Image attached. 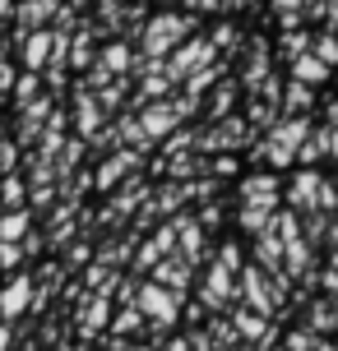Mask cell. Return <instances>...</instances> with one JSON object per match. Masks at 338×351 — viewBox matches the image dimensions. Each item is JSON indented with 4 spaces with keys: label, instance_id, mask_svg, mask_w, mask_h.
Returning <instances> with one entry per match:
<instances>
[{
    "label": "cell",
    "instance_id": "obj_1",
    "mask_svg": "<svg viewBox=\"0 0 338 351\" xmlns=\"http://www.w3.org/2000/svg\"><path fill=\"white\" fill-rule=\"evenodd\" d=\"M195 23H199L195 14H172V10L148 14V19H144V28H139V56H144V60H153V65H162L185 37H195Z\"/></svg>",
    "mask_w": 338,
    "mask_h": 351
},
{
    "label": "cell",
    "instance_id": "obj_2",
    "mask_svg": "<svg viewBox=\"0 0 338 351\" xmlns=\"http://www.w3.org/2000/svg\"><path fill=\"white\" fill-rule=\"evenodd\" d=\"M135 310L144 315V324H148V337H153V347L162 342V333L172 328L181 319V296H172V291H162L158 282H139V291H135Z\"/></svg>",
    "mask_w": 338,
    "mask_h": 351
},
{
    "label": "cell",
    "instance_id": "obj_3",
    "mask_svg": "<svg viewBox=\"0 0 338 351\" xmlns=\"http://www.w3.org/2000/svg\"><path fill=\"white\" fill-rule=\"evenodd\" d=\"M190 111H199V106H195V102H185V97L177 93V102L167 97V102H148V106H139V116H135V121H139L144 139H148L153 148H158V143L167 139V134H177V130H181V121H185Z\"/></svg>",
    "mask_w": 338,
    "mask_h": 351
},
{
    "label": "cell",
    "instance_id": "obj_4",
    "mask_svg": "<svg viewBox=\"0 0 338 351\" xmlns=\"http://www.w3.org/2000/svg\"><path fill=\"white\" fill-rule=\"evenodd\" d=\"M214 60H218V51L209 47V37H204V33H195V37H185V42H181L177 51H172L167 60H162V79H167V84L177 88V84H185L190 74L209 70Z\"/></svg>",
    "mask_w": 338,
    "mask_h": 351
},
{
    "label": "cell",
    "instance_id": "obj_5",
    "mask_svg": "<svg viewBox=\"0 0 338 351\" xmlns=\"http://www.w3.org/2000/svg\"><path fill=\"white\" fill-rule=\"evenodd\" d=\"M236 199H241V208H278L283 185H278L273 171H250L236 180Z\"/></svg>",
    "mask_w": 338,
    "mask_h": 351
},
{
    "label": "cell",
    "instance_id": "obj_6",
    "mask_svg": "<svg viewBox=\"0 0 338 351\" xmlns=\"http://www.w3.org/2000/svg\"><path fill=\"white\" fill-rule=\"evenodd\" d=\"M111 296H84L79 305H74V328H79V337L84 342H98V333L107 328V319H111Z\"/></svg>",
    "mask_w": 338,
    "mask_h": 351
},
{
    "label": "cell",
    "instance_id": "obj_7",
    "mask_svg": "<svg viewBox=\"0 0 338 351\" xmlns=\"http://www.w3.org/2000/svg\"><path fill=\"white\" fill-rule=\"evenodd\" d=\"M148 194H153V180H144V176H130V180H121V190H116V199L107 204V213H102V222L130 217L135 208H144V204H148Z\"/></svg>",
    "mask_w": 338,
    "mask_h": 351
},
{
    "label": "cell",
    "instance_id": "obj_8",
    "mask_svg": "<svg viewBox=\"0 0 338 351\" xmlns=\"http://www.w3.org/2000/svg\"><path fill=\"white\" fill-rule=\"evenodd\" d=\"M139 167H144L139 153L116 148V153H107V158H102V167H98V176H93V185H98V190H116V185H121V180H130Z\"/></svg>",
    "mask_w": 338,
    "mask_h": 351
},
{
    "label": "cell",
    "instance_id": "obj_9",
    "mask_svg": "<svg viewBox=\"0 0 338 351\" xmlns=\"http://www.w3.org/2000/svg\"><path fill=\"white\" fill-rule=\"evenodd\" d=\"M28 305H33V278L28 273H10L5 287H0V319L14 324L19 315H28Z\"/></svg>",
    "mask_w": 338,
    "mask_h": 351
},
{
    "label": "cell",
    "instance_id": "obj_10",
    "mask_svg": "<svg viewBox=\"0 0 338 351\" xmlns=\"http://www.w3.org/2000/svg\"><path fill=\"white\" fill-rule=\"evenodd\" d=\"M148 282H158L162 291H172V296H181V300H185L190 282H195V268H185V263H181L177 254H172V259H158V263H153Z\"/></svg>",
    "mask_w": 338,
    "mask_h": 351
},
{
    "label": "cell",
    "instance_id": "obj_11",
    "mask_svg": "<svg viewBox=\"0 0 338 351\" xmlns=\"http://www.w3.org/2000/svg\"><path fill=\"white\" fill-rule=\"evenodd\" d=\"M320 185H324V171H297L292 176V185H287V208L297 213H315V194H320Z\"/></svg>",
    "mask_w": 338,
    "mask_h": 351
},
{
    "label": "cell",
    "instance_id": "obj_12",
    "mask_svg": "<svg viewBox=\"0 0 338 351\" xmlns=\"http://www.w3.org/2000/svg\"><path fill=\"white\" fill-rule=\"evenodd\" d=\"M70 116H74V130H79L84 143L102 130V111H98V102H93V93H84L79 84H74V93H70Z\"/></svg>",
    "mask_w": 338,
    "mask_h": 351
},
{
    "label": "cell",
    "instance_id": "obj_13",
    "mask_svg": "<svg viewBox=\"0 0 338 351\" xmlns=\"http://www.w3.org/2000/svg\"><path fill=\"white\" fill-rule=\"evenodd\" d=\"M311 130H315V121H311V116H283V121L269 130V143H273V148H287V153L297 158V148L306 143V134H311Z\"/></svg>",
    "mask_w": 338,
    "mask_h": 351
},
{
    "label": "cell",
    "instance_id": "obj_14",
    "mask_svg": "<svg viewBox=\"0 0 338 351\" xmlns=\"http://www.w3.org/2000/svg\"><path fill=\"white\" fill-rule=\"evenodd\" d=\"M98 70H107L111 79H130V65H135V51H130V42H107V47H98V60H93Z\"/></svg>",
    "mask_w": 338,
    "mask_h": 351
},
{
    "label": "cell",
    "instance_id": "obj_15",
    "mask_svg": "<svg viewBox=\"0 0 338 351\" xmlns=\"http://www.w3.org/2000/svg\"><path fill=\"white\" fill-rule=\"evenodd\" d=\"M19 56H23V74H42V70H47V56H52V28L28 33V37H23V47H19Z\"/></svg>",
    "mask_w": 338,
    "mask_h": 351
},
{
    "label": "cell",
    "instance_id": "obj_16",
    "mask_svg": "<svg viewBox=\"0 0 338 351\" xmlns=\"http://www.w3.org/2000/svg\"><path fill=\"white\" fill-rule=\"evenodd\" d=\"M255 268H260V273H283V241H278V236H269V231H260V236H255Z\"/></svg>",
    "mask_w": 338,
    "mask_h": 351
},
{
    "label": "cell",
    "instance_id": "obj_17",
    "mask_svg": "<svg viewBox=\"0 0 338 351\" xmlns=\"http://www.w3.org/2000/svg\"><path fill=\"white\" fill-rule=\"evenodd\" d=\"M232 328H236V337H241V347H260V342H264L269 337V328H273V324H269V319H260V315H250V310H232Z\"/></svg>",
    "mask_w": 338,
    "mask_h": 351
},
{
    "label": "cell",
    "instance_id": "obj_18",
    "mask_svg": "<svg viewBox=\"0 0 338 351\" xmlns=\"http://www.w3.org/2000/svg\"><path fill=\"white\" fill-rule=\"evenodd\" d=\"M311 106H315V88L287 79L283 93H278V111H283V116H311Z\"/></svg>",
    "mask_w": 338,
    "mask_h": 351
},
{
    "label": "cell",
    "instance_id": "obj_19",
    "mask_svg": "<svg viewBox=\"0 0 338 351\" xmlns=\"http://www.w3.org/2000/svg\"><path fill=\"white\" fill-rule=\"evenodd\" d=\"M236 79H223V84H214V93H209V106H204V116H209V125L218 121H227L232 116V106H236Z\"/></svg>",
    "mask_w": 338,
    "mask_h": 351
},
{
    "label": "cell",
    "instance_id": "obj_20",
    "mask_svg": "<svg viewBox=\"0 0 338 351\" xmlns=\"http://www.w3.org/2000/svg\"><path fill=\"white\" fill-rule=\"evenodd\" d=\"M311 263H315V250L306 245V241H287L283 245V278L287 282H297L311 273Z\"/></svg>",
    "mask_w": 338,
    "mask_h": 351
},
{
    "label": "cell",
    "instance_id": "obj_21",
    "mask_svg": "<svg viewBox=\"0 0 338 351\" xmlns=\"http://www.w3.org/2000/svg\"><path fill=\"white\" fill-rule=\"evenodd\" d=\"M329 139H334V130H324V125H315V130L306 134V143L297 148V162H302L306 171H315V162L329 158Z\"/></svg>",
    "mask_w": 338,
    "mask_h": 351
},
{
    "label": "cell",
    "instance_id": "obj_22",
    "mask_svg": "<svg viewBox=\"0 0 338 351\" xmlns=\"http://www.w3.org/2000/svg\"><path fill=\"white\" fill-rule=\"evenodd\" d=\"M60 287H65V268H60V263H47V268L33 278V305H28V310H42Z\"/></svg>",
    "mask_w": 338,
    "mask_h": 351
},
{
    "label": "cell",
    "instance_id": "obj_23",
    "mask_svg": "<svg viewBox=\"0 0 338 351\" xmlns=\"http://www.w3.org/2000/svg\"><path fill=\"white\" fill-rule=\"evenodd\" d=\"M93 60H98V47H93V33H89V23H84V33H74L70 37V51H65V65L79 74H89L93 70Z\"/></svg>",
    "mask_w": 338,
    "mask_h": 351
},
{
    "label": "cell",
    "instance_id": "obj_24",
    "mask_svg": "<svg viewBox=\"0 0 338 351\" xmlns=\"http://www.w3.org/2000/svg\"><path fill=\"white\" fill-rule=\"evenodd\" d=\"M56 10L60 5H52V0H33V5H14V19L23 33H42V23H52Z\"/></svg>",
    "mask_w": 338,
    "mask_h": 351
},
{
    "label": "cell",
    "instance_id": "obj_25",
    "mask_svg": "<svg viewBox=\"0 0 338 351\" xmlns=\"http://www.w3.org/2000/svg\"><path fill=\"white\" fill-rule=\"evenodd\" d=\"M287 74H292V84L320 88V84H324V79H329V74H334V70H324L320 60H315V56L306 51V56H297V60H287Z\"/></svg>",
    "mask_w": 338,
    "mask_h": 351
},
{
    "label": "cell",
    "instance_id": "obj_26",
    "mask_svg": "<svg viewBox=\"0 0 338 351\" xmlns=\"http://www.w3.org/2000/svg\"><path fill=\"white\" fill-rule=\"evenodd\" d=\"M306 333H338V300H311V319H306Z\"/></svg>",
    "mask_w": 338,
    "mask_h": 351
},
{
    "label": "cell",
    "instance_id": "obj_27",
    "mask_svg": "<svg viewBox=\"0 0 338 351\" xmlns=\"http://www.w3.org/2000/svg\"><path fill=\"white\" fill-rule=\"evenodd\" d=\"M28 231H33V213H28V208L0 213V245H19Z\"/></svg>",
    "mask_w": 338,
    "mask_h": 351
},
{
    "label": "cell",
    "instance_id": "obj_28",
    "mask_svg": "<svg viewBox=\"0 0 338 351\" xmlns=\"http://www.w3.org/2000/svg\"><path fill=\"white\" fill-rule=\"evenodd\" d=\"M107 328H111V337H116V342H125V337H135L139 328H148V324H144V315L135 310V305H121V310H111Z\"/></svg>",
    "mask_w": 338,
    "mask_h": 351
},
{
    "label": "cell",
    "instance_id": "obj_29",
    "mask_svg": "<svg viewBox=\"0 0 338 351\" xmlns=\"http://www.w3.org/2000/svg\"><path fill=\"white\" fill-rule=\"evenodd\" d=\"M135 245H139L135 236H125V241H102V250H98V259H93V263H102L107 273H116V263L135 259Z\"/></svg>",
    "mask_w": 338,
    "mask_h": 351
},
{
    "label": "cell",
    "instance_id": "obj_30",
    "mask_svg": "<svg viewBox=\"0 0 338 351\" xmlns=\"http://www.w3.org/2000/svg\"><path fill=\"white\" fill-rule=\"evenodd\" d=\"M0 208L14 213V208H28V180L23 176H0Z\"/></svg>",
    "mask_w": 338,
    "mask_h": 351
},
{
    "label": "cell",
    "instance_id": "obj_31",
    "mask_svg": "<svg viewBox=\"0 0 338 351\" xmlns=\"http://www.w3.org/2000/svg\"><path fill=\"white\" fill-rule=\"evenodd\" d=\"M195 134H199V130H185V125H181L177 134H167V139H162L158 158L162 162H177V158H185V153H195Z\"/></svg>",
    "mask_w": 338,
    "mask_h": 351
},
{
    "label": "cell",
    "instance_id": "obj_32",
    "mask_svg": "<svg viewBox=\"0 0 338 351\" xmlns=\"http://www.w3.org/2000/svg\"><path fill=\"white\" fill-rule=\"evenodd\" d=\"M130 84H135V79H111L102 93H93V102H98V111H102V121H107L111 111H121V102H125V93H130Z\"/></svg>",
    "mask_w": 338,
    "mask_h": 351
},
{
    "label": "cell",
    "instance_id": "obj_33",
    "mask_svg": "<svg viewBox=\"0 0 338 351\" xmlns=\"http://www.w3.org/2000/svg\"><path fill=\"white\" fill-rule=\"evenodd\" d=\"M116 278H121V273H107L102 263H89V268H84V282H79V287H84L89 296H111Z\"/></svg>",
    "mask_w": 338,
    "mask_h": 351
},
{
    "label": "cell",
    "instance_id": "obj_34",
    "mask_svg": "<svg viewBox=\"0 0 338 351\" xmlns=\"http://www.w3.org/2000/svg\"><path fill=\"white\" fill-rule=\"evenodd\" d=\"M204 324H209V342H214V351H236V347H241V337H236V328H232L227 315L204 319Z\"/></svg>",
    "mask_w": 338,
    "mask_h": 351
},
{
    "label": "cell",
    "instance_id": "obj_35",
    "mask_svg": "<svg viewBox=\"0 0 338 351\" xmlns=\"http://www.w3.org/2000/svg\"><path fill=\"white\" fill-rule=\"evenodd\" d=\"M311 56L320 60L324 70L338 65V33H311Z\"/></svg>",
    "mask_w": 338,
    "mask_h": 351
},
{
    "label": "cell",
    "instance_id": "obj_36",
    "mask_svg": "<svg viewBox=\"0 0 338 351\" xmlns=\"http://www.w3.org/2000/svg\"><path fill=\"white\" fill-rule=\"evenodd\" d=\"M264 14L273 19V23H278L283 33H297V28L306 23V5H269Z\"/></svg>",
    "mask_w": 338,
    "mask_h": 351
},
{
    "label": "cell",
    "instance_id": "obj_37",
    "mask_svg": "<svg viewBox=\"0 0 338 351\" xmlns=\"http://www.w3.org/2000/svg\"><path fill=\"white\" fill-rule=\"evenodd\" d=\"M278 208H236V227L250 231V236H260V231H269V217H273Z\"/></svg>",
    "mask_w": 338,
    "mask_h": 351
},
{
    "label": "cell",
    "instance_id": "obj_38",
    "mask_svg": "<svg viewBox=\"0 0 338 351\" xmlns=\"http://www.w3.org/2000/svg\"><path fill=\"white\" fill-rule=\"evenodd\" d=\"M209 37V47H214L218 56L223 51H236V47H241V28H236V23H218L214 33H204Z\"/></svg>",
    "mask_w": 338,
    "mask_h": 351
},
{
    "label": "cell",
    "instance_id": "obj_39",
    "mask_svg": "<svg viewBox=\"0 0 338 351\" xmlns=\"http://www.w3.org/2000/svg\"><path fill=\"white\" fill-rule=\"evenodd\" d=\"M311 51V33L306 28H297V33H283V42H278V56L283 60H297V56Z\"/></svg>",
    "mask_w": 338,
    "mask_h": 351
},
{
    "label": "cell",
    "instance_id": "obj_40",
    "mask_svg": "<svg viewBox=\"0 0 338 351\" xmlns=\"http://www.w3.org/2000/svg\"><path fill=\"white\" fill-rule=\"evenodd\" d=\"M148 245L158 250V259H172V254H177V227H172V222H162V227H153V236H148Z\"/></svg>",
    "mask_w": 338,
    "mask_h": 351
},
{
    "label": "cell",
    "instance_id": "obj_41",
    "mask_svg": "<svg viewBox=\"0 0 338 351\" xmlns=\"http://www.w3.org/2000/svg\"><path fill=\"white\" fill-rule=\"evenodd\" d=\"M33 97H42V79H37V74H19L14 79V106L23 111Z\"/></svg>",
    "mask_w": 338,
    "mask_h": 351
},
{
    "label": "cell",
    "instance_id": "obj_42",
    "mask_svg": "<svg viewBox=\"0 0 338 351\" xmlns=\"http://www.w3.org/2000/svg\"><path fill=\"white\" fill-rule=\"evenodd\" d=\"M89 263H93V245L84 241V236H79V241L70 245V254H65V263H60V268L70 273V268H89Z\"/></svg>",
    "mask_w": 338,
    "mask_h": 351
},
{
    "label": "cell",
    "instance_id": "obj_43",
    "mask_svg": "<svg viewBox=\"0 0 338 351\" xmlns=\"http://www.w3.org/2000/svg\"><path fill=\"white\" fill-rule=\"evenodd\" d=\"M218 222H223V204H218V199H214V204H199V213H195V227L204 231V236H209V231H214Z\"/></svg>",
    "mask_w": 338,
    "mask_h": 351
},
{
    "label": "cell",
    "instance_id": "obj_44",
    "mask_svg": "<svg viewBox=\"0 0 338 351\" xmlns=\"http://www.w3.org/2000/svg\"><path fill=\"white\" fill-rule=\"evenodd\" d=\"M218 268H227V273H232V278H236V273H241V268H246V263H241V245H232V241H227V245H223V250H218Z\"/></svg>",
    "mask_w": 338,
    "mask_h": 351
},
{
    "label": "cell",
    "instance_id": "obj_45",
    "mask_svg": "<svg viewBox=\"0 0 338 351\" xmlns=\"http://www.w3.org/2000/svg\"><path fill=\"white\" fill-rule=\"evenodd\" d=\"M0 171H5V176L19 171V148H14V139H0Z\"/></svg>",
    "mask_w": 338,
    "mask_h": 351
},
{
    "label": "cell",
    "instance_id": "obj_46",
    "mask_svg": "<svg viewBox=\"0 0 338 351\" xmlns=\"http://www.w3.org/2000/svg\"><path fill=\"white\" fill-rule=\"evenodd\" d=\"M19 263H23V250H19V245H0V268H10V273H14Z\"/></svg>",
    "mask_w": 338,
    "mask_h": 351
},
{
    "label": "cell",
    "instance_id": "obj_47",
    "mask_svg": "<svg viewBox=\"0 0 338 351\" xmlns=\"http://www.w3.org/2000/svg\"><path fill=\"white\" fill-rule=\"evenodd\" d=\"M14 79H19V70L10 65V56H0V93H5V88H14Z\"/></svg>",
    "mask_w": 338,
    "mask_h": 351
},
{
    "label": "cell",
    "instance_id": "obj_48",
    "mask_svg": "<svg viewBox=\"0 0 338 351\" xmlns=\"http://www.w3.org/2000/svg\"><path fill=\"white\" fill-rule=\"evenodd\" d=\"M14 347V328H10V324H0V351H10Z\"/></svg>",
    "mask_w": 338,
    "mask_h": 351
},
{
    "label": "cell",
    "instance_id": "obj_49",
    "mask_svg": "<svg viewBox=\"0 0 338 351\" xmlns=\"http://www.w3.org/2000/svg\"><path fill=\"white\" fill-rule=\"evenodd\" d=\"M162 351H190V342H185V337H172V342H167Z\"/></svg>",
    "mask_w": 338,
    "mask_h": 351
},
{
    "label": "cell",
    "instance_id": "obj_50",
    "mask_svg": "<svg viewBox=\"0 0 338 351\" xmlns=\"http://www.w3.org/2000/svg\"><path fill=\"white\" fill-rule=\"evenodd\" d=\"M329 273H338V245H329Z\"/></svg>",
    "mask_w": 338,
    "mask_h": 351
},
{
    "label": "cell",
    "instance_id": "obj_51",
    "mask_svg": "<svg viewBox=\"0 0 338 351\" xmlns=\"http://www.w3.org/2000/svg\"><path fill=\"white\" fill-rule=\"evenodd\" d=\"M329 158L338 162V130H334V139H329Z\"/></svg>",
    "mask_w": 338,
    "mask_h": 351
},
{
    "label": "cell",
    "instance_id": "obj_52",
    "mask_svg": "<svg viewBox=\"0 0 338 351\" xmlns=\"http://www.w3.org/2000/svg\"><path fill=\"white\" fill-rule=\"evenodd\" d=\"M0 19H14V5H5V0H0Z\"/></svg>",
    "mask_w": 338,
    "mask_h": 351
},
{
    "label": "cell",
    "instance_id": "obj_53",
    "mask_svg": "<svg viewBox=\"0 0 338 351\" xmlns=\"http://www.w3.org/2000/svg\"><path fill=\"white\" fill-rule=\"evenodd\" d=\"M255 351H283V347H255Z\"/></svg>",
    "mask_w": 338,
    "mask_h": 351
},
{
    "label": "cell",
    "instance_id": "obj_54",
    "mask_svg": "<svg viewBox=\"0 0 338 351\" xmlns=\"http://www.w3.org/2000/svg\"><path fill=\"white\" fill-rule=\"evenodd\" d=\"M236 351H255V347H236Z\"/></svg>",
    "mask_w": 338,
    "mask_h": 351
},
{
    "label": "cell",
    "instance_id": "obj_55",
    "mask_svg": "<svg viewBox=\"0 0 338 351\" xmlns=\"http://www.w3.org/2000/svg\"><path fill=\"white\" fill-rule=\"evenodd\" d=\"M334 194H338V185H334Z\"/></svg>",
    "mask_w": 338,
    "mask_h": 351
}]
</instances>
